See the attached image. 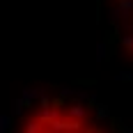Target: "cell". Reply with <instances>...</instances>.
Instances as JSON below:
<instances>
[{"instance_id":"cell-1","label":"cell","mask_w":133,"mask_h":133,"mask_svg":"<svg viewBox=\"0 0 133 133\" xmlns=\"http://www.w3.org/2000/svg\"><path fill=\"white\" fill-rule=\"evenodd\" d=\"M14 133H115L90 106L66 96H48L18 117Z\"/></svg>"},{"instance_id":"cell-2","label":"cell","mask_w":133,"mask_h":133,"mask_svg":"<svg viewBox=\"0 0 133 133\" xmlns=\"http://www.w3.org/2000/svg\"><path fill=\"white\" fill-rule=\"evenodd\" d=\"M122 23H124V48H126V53L131 55V60H133V18L122 21Z\"/></svg>"}]
</instances>
